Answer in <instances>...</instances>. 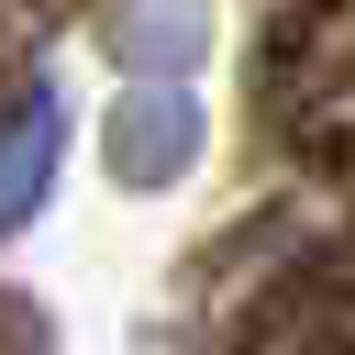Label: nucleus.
I'll return each mask as SVG.
<instances>
[{"mask_svg":"<svg viewBox=\"0 0 355 355\" xmlns=\"http://www.w3.org/2000/svg\"><path fill=\"white\" fill-rule=\"evenodd\" d=\"M44 166H55V100L33 89L22 122H0V222H22L44 200Z\"/></svg>","mask_w":355,"mask_h":355,"instance_id":"2","label":"nucleus"},{"mask_svg":"<svg viewBox=\"0 0 355 355\" xmlns=\"http://www.w3.org/2000/svg\"><path fill=\"white\" fill-rule=\"evenodd\" d=\"M189 144H200V111H189L178 89H155V100H122V111H111V166H122L133 189H166V178L189 166Z\"/></svg>","mask_w":355,"mask_h":355,"instance_id":"1","label":"nucleus"}]
</instances>
